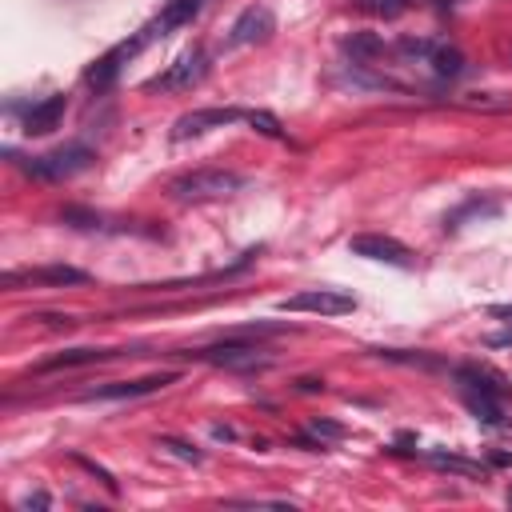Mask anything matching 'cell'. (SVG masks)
Listing matches in <instances>:
<instances>
[{"label":"cell","instance_id":"obj_1","mask_svg":"<svg viewBox=\"0 0 512 512\" xmlns=\"http://www.w3.org/2000/svg\"><path fill=\"white\" fill-rule=\"evenodd\" d=\"M240 188H244V176L232 168H196V172L176 176L168 184V196L180 204H208V200H224Z\"/></svg>","mask_w":512,"mask_h":512},{"label":"cell","instance_id":"obj_2","mask_svg":"<svg viewBox=\"0 0 512 512\" xmlns=\"http://www.w3.org/2000/svg\"><path fill=\"white\" fill-rule=\"evenodd\" d=\"M92 160H96V152H92L88 144L72 140V144H60V148H52V152L28 156L20 168H24V176H32V180L56 184V180H72V176L88 172V168H92Z\"/></svg>","mask_w":512,"mask_h":512},{"label":"cell","instance_id":"obj_3","mask_svg":"<svg viewBox=\"0 0 512 512\" xmlns=\"http://www.w3.org/2000/svg\"><path fill=\"white\" fill-rule=\"evenodd\" d=\"M204 76H208V56H204L200 48H188V52L176 56L160 76H152L144 88H148V92H188V88H196Z\"/></svg>","mask_w":512,"mask_h":512},{"label":"cell","instance_id":"obj_4","mask_svg":"<svg viewBox=\"0 0 512 512\" xmlns=\"http://www.w3.org/2000/svg\"><path fill=\"white\" fill-rule=\"evenodd\" d=\"M280 312H316V316H344L356 308V296L336 292V288H304L296 296H284L276 304Z\"/></svg>","mask_w":512,"mask_h":512},{"label":"cell","instance_id":"obj_5","mask_svg":"<svg viewBox=\"0 0 512 512\" xmlns=\"http://www.w3.org/2000/svg\"><path fill=\"white\" fill-rule=\"evenodd\" d=\"M192 360H208V364H220V368H268L272 356L256 344H244V340H220L212 348H196V352H184Z\"/></svg>","mask_w":512,"mask_h":512},{"label":"cell","instance_id":"obj_6","mask_svg":"<svg viewBox=\"0 0 512 512\" xmlns=\"http://www.w3.org/2000/svg\"><path fill=\"white\" fill-rule=\"evenodd\" d=\"M144 44H148V40H144L140 32H136L132 40H120L116 48H108V52H104V56H100V60H96L88 72H84V84H88V88H96V92H108V88L116 84L120 68H124V64H128V60H132V56H136Z\"/></svg>","mask_w":512,"mask_h":512},{"label":"cell","instance_id":"obj_7","mask_svg":"<svg viewBox=\"0 0 512 512\" xmlns=\"http://www.w3.org/2000/svg\"><path fill=\"white\" fill-rule=\"evenodd\" d=\"M248 108H192L184 116H176L172 124V140H192V136H204V132H216V128H228L236 120H244Z\"/></svg>","mask_w":512,"mask_h":512},{"label":"cell","instance_id":"obj_8","mask_svg":"<svg viewBox=\"0 0 512 512\" xmlns=\"http://www.w3.org/2000/svg\"><path fill=\"white\" fill-rule=\"evenodd\" d=\"M272 32H276V16H272V8H264V4H248V8L232 20V28H228V48L264 44V40H272Z\"/></svg>","mask_w":512,"mask_h":512},{"label":"cell","instance_id":"obj_9","mask_svg":"<svg viewBox=\"0 0 512 512\" xmlns=\"http://www.w3.org/2000/svg\"><path fill=\"white\" fill-rule=\"evenodd\" d=\"M348 252H352V256H364V260H376V264L412 268V252H408L400 240L384 236V232H360V236H352V240H348Z\"/></svg>","mask_w":512,"mask_h":512},{"label":"cell","instance_id":"obj_10","mask_svg":"<svg viewBox=\"0 0 512 512\" xmlns=\"http://www.w3.org/2000/svg\"><path fill=\"white\" fill-rule=\"evenodd\" d=\"M176 380V372H152L140 380H112V384H96L88 388L80 400H136V396H152L160 388H168Z\"/></svg>","mask_w":512,"mask_h":512},{"label":"cell","instance_id":"obj_11","mask_svg":"<svg viewBox=\"0 0 512 512\" xmlns=\"http://www.w3.org/2000/svg\"><path fill=\"white\" fill-rule=\"evenodd\" d=\"M204 4H208V0H164V8L140 28V36L152 44V40H160V36H168V32H176V28H184V24H192Z\"/></svg>","mask_w":512,"mask_h":512},{"label":"cell","instance_id":"obj_12","mask_svg":"<svg viewBox=\"0 0 512 512\" xmlns=\"http://www.w3.org/2000/svg\"><path fill=\"white\" fill-rule=\"evenodd\" d=\"M88 272L72 268V264H44V268H12L4 272V288H20V284H84Z\"/></svg>","mask_w":512,"mask_h":512},{"label":"cell","instance_id":"obj_13","mask_svg":"<svg viewBox=\"0 0 512 512\" xmlns=\"http://www.w3.org/2000/svg\"><path fill=\"white\" fill-rule=\"evenodd\" d=\"M64 112H68V96L64 92H52V96H44L40 104H32L24 112V132L28 136H48L52 128H60Z\"/></svg>","mask_w":512,"mask_h":512},{"label":"cell","instance_id":"obj_14","mask_svg":"<svg viewBox=\"0 0 512 512\" xmlns=\"http://www.w3.org/2000/svg\"><path fill=\"white\" fill-rule=\"evenodd\" d=\"M456 380L464 392H484V396H512V384L504 376H496L492 368H480V364H460L456 368Z\"/></svg>","mask_w":512,"mask_h":512},{"label":"cell","instance_id":"obj_15","mask_svg":"<svg viewBox=\"0 0 512 512\" xmlns=\"http://www.w3.org/2000/svg\"><path fill=\"white\" fill-rule=\"evenodd\" d=\"M116 348H68L52 360H40L36 372H60V368H84V364H100V360H112Z\"/></svg>","mask_w":512,"mask_h":512},{"label":"cell","instance_id":"obj_16","mask_svg":"<svg viewBox=\"0 0 512 512\" xmlns=\"http://www.w3.org/2000/svg\"><path fill=\"white\" fill-rule=\"evenodd\" d=\"M464 408L488 424V428H500L504 424V412H500V396H484V392H464Z\"/></svg>","mask_w":512,"mask_h":512},{"label":"cell","instance_id":"obj_17","mask_svg":"<svg viewBox=\"0 0 512 512\" xmlns=\"http://www.w3.org/2000/svg\"><path fill=\"white\" fill-rule=\"evenodd\" d=\"M424 460L428 464H436V468H448V472H460V476H484V468L476 464V460H464V456H452V452H424Z\"/></svg>","mask_w":512,"mask_h":512},{"label":"cell","instance_id":"obj_18","mask_svg":"<svg viewBox=\"0 0 512 512\" xmlns=\"http://www.w3.org/2000/svg\"><path fill=\"white\" fill-rule=\"evenodd\" d=\"M492 212H496V204H492V200H480V196H472V200H468V204H460L452 216H444V228H460L468 216H492Z\"/></svg>","mask_w":512,"mask_h":512},{"label":"cell","instance_id":"obj_19","mask_svg":"<svg viewBox=\"0 0 512 512\" xmlns=\"http://www.w3.org/2000/svg\"><path fill=\"white\" fill-rule=\"evenodd\" d=\"M416 4H420V0H356V8H360V12L384 16V20H392V16H400V12L416 8Z\"/></svg>","mask_w":512,"mask_h":512},{"label":"cell","instance_id":"obj_20","mask_svg":"<svg viewBox=\"0 0 512 512\" xmlns=\"http://www.w3.org/2000/svg\"><path fill=\"white\" fill-rule=\"evenodd\" d=\"M244 124H252L260 136H268V140H284V128H280V120L272 116V112H260V108H248L244 112Z\"/></svg>","mask_w":512,"mask_h":512},{"label":"cell","instance_id":"obj_21","mask_svg":"<svg viewBox=\"0 0 512 512\" xmlns=\"http://www.w3.org/2000/svg\"><path fill=\"white\" fill-rule=\"evenodd\" d=\"M156 444H160V448H164L168 456L184 460V464H200V460H204V452H200L196 444H188V440H176V436H160Z\"/></svg>","mask_w":512,"mask_h":512},{"label":"cell","instance_id":"obj_22","mask_svg":"<svg viewBox=\"0 0 512 512\" xmlns=\"http://www.w3.org/2000/svg\"><path fill=\"white\" fill-rule=\"evenodd\" d=\"M308 432L312 436H320V444L328 448V440H344V424H336V420H324V416H316V420H308Z\"/></svg>","mask_w":512,"mask_h":512},{"label":"cell","instance_id":"obj_23","mask_svg":"<svg viewBox=\"0 0 512 512\" xmlns=\"http://www.w3.org/2000/svg\"><path fill=\"white\" fill-rule=\"evenodd\" d=\"M380 356H384V360H396V364H420V368H436V360H432V356H424V352H400V348H380Z\"/></svg>","mask_w":512,"mask_h":512},{"label":"cell","instance_id":"obj_24","mask_svg":"<svg viewBox=\"0 0 512 512\" xmlns=\"http://www.w3.org/2000/svg\"><path fill=\"white\" fill-rule=\"evenodd\" d=\"M232 508H292V500H264V496H244V500H228Z\"/></svg>","mask_w":512,"mask_h":512},{"label":"cell","instance_id":"obj_25","mask_svg":"<svg viewBox=\"0 0 512 512\" xmlns=\"http://www.w3.org/2000/svg\"><path fill=\"white\" fill-rule=\"evenodd\" d=\"M20 508H48V492H32L28 500H20Z\"/></svg>","mask_w":512,"mask_h":512},{"label":"cell","instance_id":"obj_26","mask_svg":"<svg viewBox=\"0 0 512 512\" xmlns=\"http://www.w3.org/2000/svg\"><path fill=\"white\" fill-rule=\"evenodd\" d=\"M488 316H496V320L512 324V304H492V308H488Z\"/></svg>","mask_w":512,"mask_h":512},{"label":"cell","instance_id":"obj_27","mask_svg":"<svg viewBox=\"0 0 512 512\" xmlns=\"http://www.w3.org/2000/svg\"><path fill=\"white\" fill-rule=\"evenodd\" d=\"M488 344H492V348H512V328H508V332H496V336H488Z\"/></svg>","mask_w":512,"mask_h":512},{"label":"cell","instance_id":"obj_28","mask_svg":"<svg viewBox=\"0 0 512 512\" xmlns=\"http://www.w3.org/2000/svg\"><path fill=\"white\" fill-rule=\"evenodd\" d=\"M436 4H460V0H436Z\"/></svg>","mask_w":512,"mask_h":512}]
</instances>
